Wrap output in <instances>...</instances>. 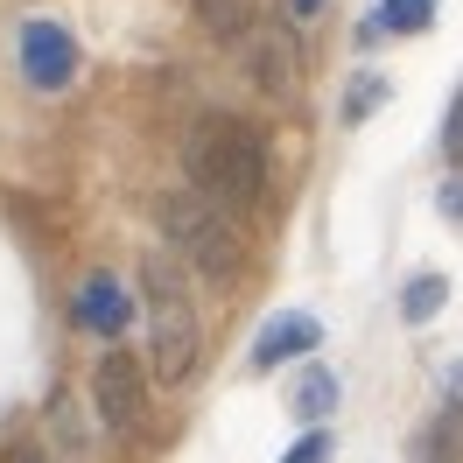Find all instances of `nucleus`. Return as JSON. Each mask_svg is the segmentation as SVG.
<instances>
[{
    "instance_id": "nucleus-14",
    "label": "nucleus",
    "mask_w": 463,
    "mask_h": 463,
    "mask_svg": "<svg viewBox=\"0 0 463 463\" xmlns=\"http://www.w3.org/2000/svg\"><path fill=\"white\" fill-rule=\"evenodd\" d=\"M260 85L267 91H295V63L281 57V43H267V50H260Z\"/></svg>"
},
{
    "instance_id": "nucleus-19",
    "label": "nucleus",
    "mask_w": 463,
    "mask_h": 463,
    "mask_svg": "<svg viewBox=\"0 0 463 463\" xmlns=\"http://www.w3.org/2000/svg\"><path fill=\"white\" fill-rule=\"evenodd\" d=\"M288 14H295V22H309V14H323V0H288Z\"/></svg>"
},
{
    "instance_id": "nucleus-20",
    "label": "nucleus",
    "mask_w": 463,
    "mask_h": 463,
    "mask_svg": "<svg viewBox=\"0 0 463 463\" xmlns=\"http://www.w3.org/2000/svg\"><path fill=\"white\" fill-rule=\"evenodd\" d=\"M7 463H43V457H35V449H14V457H7Z\"/></svg>"
},
{
    "instance_id": "nucleus-13",
    "label": "nucleus",
    "mask_w": 463,
    "mask_h": 463,
    "mask_svg": "<svg viewBox=\"0 0 463 463\" xmlns=\"http://www.w3.org/2000/svg\"><path fill=\"white\" fill-rule=\"evenodd\" d=\"M379 99H386V78H373V71H365V78L351 85V99H345V119H373Z\"/></svg>"
},
{
    "instance_id": "nucleus-12",
    "label": "nucleus",
    "mask_w": 463,
    "mask_h": 463,
    "mask_svg": "<svg viewBox=\"0 0 463 463\" xmlns=\"http://www.w3.org/2000/svg\"><path fill=\"white\" fill-rule=\"evenodd\" d=\"M435 22V0H379V29L393 35H421Z\"/></svg>"
},
{
    "instance_id": "nucleus-18",
    "label": "nucleus",
    "mask_w": 463,
    "mask_h": 463,
    "mask_svg": "<svg viewBox=\"0 0 463 463\" xmlns=\"http://www.w3.org/2000/svg\"><path fill=\"white\" fill-rule=\"evenodd\" d=\"M442 401L463 407V365H449V373H442Z\"/></svg>"
},
{
    "instance_id": "nucleus-1",
    "label": "nucleus",
    "mask_w": 463,
    "mask_h": 463,
    "mask_svg": "<svg viewBox=\"0 0 463 463\" xmlns=\"http://www.w3.org/2000/svg\"><path fill=\"white\" fill-rule=\"evenodd\" d=\"M183 169L190 190H203L218 211H253L267 197V141L239 113H203L183 141Z\"/></svg>"
},
{
    "instance_id": "nucleus-5",
    "label": "nucleus",
    "mask_w": 463,
    "mask_h": 463,
    "mask_svg": "<svg viewBox=\"0 0 463 463\" xmlns=\"http://www.w3.org/2000/svg\"><path fill=\"white\" fill-rule=\"evenodd\" d=\"M71 71H78V43H71V29H57V22H29V29H22V78H29L35 91H63V85H71Z\"/></svg>"
},
{
    "instance_id": "nucleus-16",
    "label": "nucleus",
    "mask_w": 463,
    "mask_h": 463,
    "mask_svg": "<svg viewBox=\"0 0 463 463\" xmlns=\"http://www.w3.org/2000/svg\"><path fill=\"white\" fill-rule=\"evenodd\" d=\"M323 457H330V435H323V429H309V435H302V442H295V449H288L281 463H323Z\"/></svg>"
},
{
    "instance_id": "nucleus-15",
    "label": "nucleus",
    "mask_w": 463,
    "mask_h": 463,
    "mask_svg": "<svg viewBox=\"0 0 463 463\" xmlns=\"http://www.w3.org/2000/svg\"><path fill=\"white\" fill-rule=\"evenodd\" d=\"M442 155H449V162H463V91L449 99V119H442Z\"/></svg>"
},
{
    "instance_id": "nucleus-4",
    "label": "nucleus",
    "mask_w": 463,
    "mask_h": 463,
    "mask_svg": "<svg viewBox=\"0 0 463 463\" xmlns=\"http://www.w3.org/2000/svg\"><path fill=\"white\" fill-rule=\"evenodd\" d=\"M91 401H99V421L113 435H141L147 429V393H141V365L127 351H106L99 373H91Z\"/></svg>"
},
{
    "instance_id": "nucleus-2",
    "label": "nucleus",
    "mask_w": 463,
    "mask_h": 463,
    "mask_svg": "<svg viewBox=\"0 0 463 463\" xmlns=\"http://www.w3.org/2000/svg\"><path fill=\"white\" fill-rule=\"evenodd\" d=\"M141 309L155 323V373L183 386L197 373V351H203V330H197V302H190V281L175 260H141Z\"/></svg>"
},
{
    "instance_id": "nucleus-17",
    "label": "nucleus",
    "mask_w": 463,
    "mask_h": 463,
    "mask_svg": "<svg viewBox=\"0 0 463 463\" xmlns=\"http://www.w3.org/2000/svg\"><path fill=\"white\" fill-rule=\"evenodd\" d=\"M442 218H457V225H463V175H457V183H442Z\"/></svg>"
},
{
    "instance_id": "nucleus-9",
    "label": "nucleus",
    "mask_w": 463,
    "mask_h": 463,
    "mask_svg": "<svg viewBox=\"0 0 463 463\" xmlns=\"http://www.w3.org/2000/svg\"><path fill=\"white\" fill-rule=\"evenodd\" d=\"M414 463H463V407H457V401H442V414L429 421V435H421Z\"/></svg>"
},
{
    "instance_id": "nucleus-3",
    "label": "nucleus",
    "mask_w": 463,
    "mask_h": 463,
    "mask_svg": "<svg viewBox=\"0 0 463 463\" xmlns=\"http://www.w3.org/2000/svg\"><path fill=\"white\" fill-rule=\"evenodd\" d=\"M155 218H162L169 246L197 267L203 281H218V288H225V281L246 274V246H239V232L225 225V211L203 197V190H169V197L155 203Z\"/></svg>"
},
{
    "instance_id": "nucleus-10",
    "label": "nucleus",
    "mask_w": 463,
    "mask_h": 463,
    "mask_svg": "<svg viewBox=\"0 0 463 463\" xmlns=\"http://www.w3.org/2000/svg\"><path fill=\"white\" fill-rule=\"evenodd\" d=\"M197 22L218 43H246L253 35V0H197Z\"/></svg>"
},
{
    "instance_id": "nucleus-7",
    "label": "nucleus",
    "mask_w": 463,
    "mask_h": 463,
    "mask_svg": "<svg viewBox=\"0 0 463 463\" xmlns=\"http://www.w3.org/2000/svg\"><path fill=\"white\" fill-rule=\"evenodd\" d=\"M323 345L317 317H274L253 337V373H274V365H288V358H309V351Z\"/></svg>"
},
{
    "instance_id": "nucleus-11",
    "label": "nucleus",
    "mask_w": 463,
    "mask_h": 463,
    "mask_svg": "<svg viewBox=\"0 0 463 463\" xmlns=\"http://www.w3.org/2000/svg\"><path fill=\"white\" fill-rule=\"evenodd\" d=\"M442 302H449V281H442V274H421V281H407L401 317H407V323H429L435 309H442Z\"/></svg>"
},
{
    "instance_id": "nucleus-6",
    "label": "nucleus",
    "mask_w": 463,
    "mask_h": 463,
    "mask_svg": "<svg viewBox=\"0 0 463 463\" xmlns=\"http://www.w3.org/2000/svg\"><path fill=\"white\" fill-rule=\"evenodd\" d=\"M71 317H78V330H91V337H119V330L134 323V295H127V281H113V274H85L78 295H71Z\"/></svg>"
},
{
    "instance_id": "nucleus-8",
    "label": "nucleus",
    "mask_w": 463,
    "mask_h": 463,
    "mask_svg": "<svg viewBox=\"0 0 463 463\" xmlns=\"http://www.w3.org/2000/svg\"><path fill=\"white\" fill-rule=\"evenodd\" d=\"M337 401H345V379H337V373H323V365H309V373L288 386L295 421H323V414H337Z\"/></svg>"
}]
</instances>
